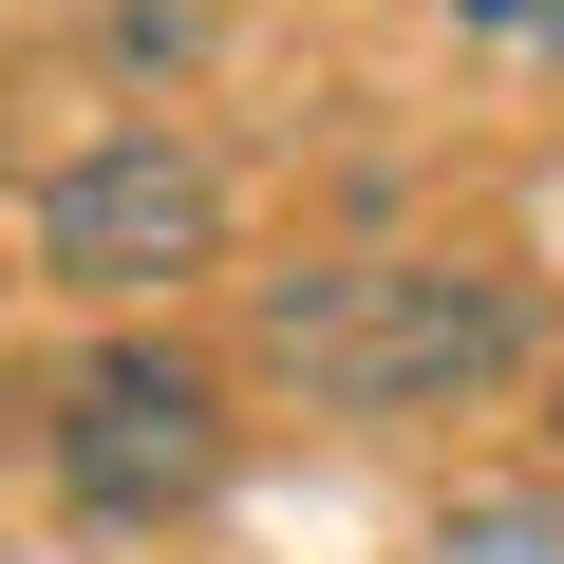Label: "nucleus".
Instances as JSON below:
<instances>
[{
	"label": "nucleus",
	"mask_w": 564,
	"mask_h": 564,
	"mask_svg": "<svg viewBox=\"0 0 564 564\" xmlns=\"http://www.w3.org/2000/svg\"><path fill=\"white\" fill-rule=\"evenodd\" d=\"M527 358H545L527 282L452 245H321L245 282V377L302 414H489Z\"/></svg>",
	"instance_id": "obj_1"
},
{
	"label": "nucleus",
	"mask_w": 564,
	"mask_h": 564,
	"mask_svg": "<svg viewBox=\"0 0 564 564\" xmlns=\"http://www.w3.org/2000/svg\"><path fill=\"white\" fill-rule=\"evenodd\" d=\"M39 263L76 282V302H170V282H207V263H226V170H207V132H170V113L76 132V151L39 170Z\"/></svg>",
	"instance_id": "obj_2"
},
{
	"label": "nucleus",
	"mask_w": 564,
	"mask_h": 564,
	"mask_svg": "<svg viewBox=\"0 0 564 564\" xmlns=\"http://www.w3.org/2000/svg\"><path fill=\"white\" fill-rule=\"evenodd\" d=\"M39 433H57L76 527H170V508L226 489V377H207L188 339H95V358L57 377Z\"/></svg>",
	"instance_id": "obj_3"
},
{
	"label": "nucleus",
	"mask_w": 564,
	"mask_h": 564,
	"mask_svg": "<svg viewBox=\"0 0 564 564\" xmlns=\"http://www.w3.org/2000/svg\"><path fill=\"white\" fill-rule=\"evenodd\" d=\"M470 39H508V57H564V0H452Z\"/></svg>",
	"instance_id": "obj_4"
},
{
	"label": "nucleus",
	"mask_w": 564,
	"mask_h": 564,
	"mask_svg": "<svg viewBox=\"0 0 564 564\" xmlns=\"http://www.w3.org/2000/svg\"><path fill=\"white\" fill-rule=\"evenodd\" d=\"M545 433H564V414H545Z\"/></svg>",
	"instance_id": "obj_5"
}]
</instances>
